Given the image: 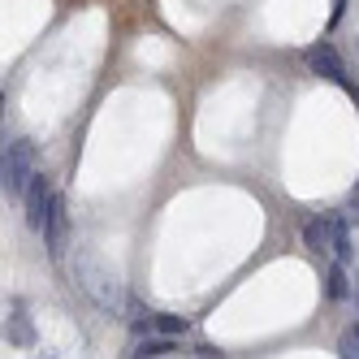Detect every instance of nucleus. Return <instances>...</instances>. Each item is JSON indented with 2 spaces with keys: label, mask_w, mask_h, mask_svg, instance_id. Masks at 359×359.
<instances>
[{
  "label": "nucleus",
  "mask_w": 359,
  "mask_h": 359,
  "mask_svg": "<svg viewBox=\"0 0 359 359\" xmlns=\"http://www.w3.org/2000/svg\"><path fill=\"white\" fill-rule=\"evenodd\" d=\"M74 286H79V290L100 307V312H117V307L126 303L117 273L104 269L100 260H91V255H79V260H74Z\"/></svg>",
  "instance_id": "f257e3e1"
},
{
  "label": "nucleus",
  "mask_w": 359,
  "mask_h": 359,
  "mask_svg": "<svg viewBox=\"0 0 359 359\" xmlns=\"http://www.w3.org/2000/svg\"><path fill=\"white\" fill-rule=\"evenodd\" d=\"M31 177H35V143L13 139L5 147V161H0V187H5V195H27Z\"/></svg>",
  "instance_id": "f03ea898"
},
{
  "label": "nucleus",
  "mask_w": 359,
  "mask_h": 359,
  "mask_svg": "<svg viewBox=\"0 0 359 359\" xmlns=\"http://www.w3.org/2000/svg\"><path fill=\"white\" fill-rule=\"evenodd\" d=\"M303 61H307V69H312V74H320V79H329V83L346 87L351 95H359V87L351 83V74H346V65H342V57H338V48H333L329 39L312 43V48L303 53Z\"/></svg>",
  "instance_id": "7ed1b4c3"
},
{
  "label": "nucleus",
  "mask_w": 359,
  "mask_h": 359,
  "mask_svg": "<svg viewBox=\"0 0 359 359\" xmlns=\"http://www.w3.org/2000/svg\"><path fill=\"white\" fill-rule=\"evenodd\" d=\"M53 199H57L53 177H48V173H35L31 187H27V195H22V203H27V225L39 229V234H43V225H48V212H53Z\"/></svg>",
  "instance_id": "20e7f679"
},
{
  "label": "nucleus",
  "mask_w": 359,
  "mask_h": 359,
  "mask_svg": "<svg viewBox=\"0 0 359 359\" xmlns=\"http://www.w3.org/2000/svg\"><path fill=\"white\" fill-rule=\"evenodd\" d=\"M65 238H69V212H65V195L57 191L53 212H48V225H43V247H48L53 260H61V255H65Z\"/></svg>",
  "instance_id": "39448f33"
},
{
  "label": "nucleus",
  "mask_w": 359,
  "mask_h": 359,
  "mask_svg": "<svg viewBox=\"0 0 359 359\" xmlns=\"http://www.w3.org/2000/svg\"><path fill=\"white\" fill-rule=\"evenodd\" d=\"M333 229H338V217H312V221L303 225V247H307V251L333 247Z\"/></svg>",
  "instance_id": "423d86ee"
},
{
  "label": "nucleus",
  "mask_w": 359,
  "mask_h": 359,
  "mask_svg": "<svg viewBox=\"0 0 359 359\" xmlns=\"http://www.w3.org/2000/svg\"><path fill=\"white\" fill-rule=\"evenodd\" d=\"M325 281H329V286H325V290H329V299H338V303H342V299H351V286H355V281L346 277V264H342V260H333V269H329V277H325Z\"/></svg>",
  "instance_id": "0eeeda50"
},
{
  "label": "nucleus",
  "mask_w": 359,
  "mask_h": 359,
  "mask_svg": "<svg viewBox=\"0 0 359 359\" xmlns=\"http://www.w3.org/2000/svg\"><path fill=\"white\" fill-rule=\"evenodd\" d=\"M173 351H177V342L169 338V333H161V338H143V342L135 346L139 359H156V355H173Z\"/></svg>",
  "instance_id": "6e6552de"
},
{
  "label": "nucleus",
  "mask_w": 359,
  "mask_h": 359,
  "mask_svg": "<svg viewBox=\"0 0 359 359\" xmlns=\"http://www.w3.org/2000/svg\"><path fill=\"white\" fill-rule=\"evenodd\" d=\"M351 255H355V247H351V225L338 217V229H333V260L351 264Z\"/></svg>",
  "instance_id": "1a4fd4ad"
},
{
  "label": "nucleus",
  "mask_w": 359,
  "mask_h": 359,
  "mask_svg": "<svg viewBox=\"0 0 359 359\" xmlns=\"http://www.w3.org/2000/svg\"><path fill=\"white\" fill-rule=\"evenodd\" d=\"M5 338H9V342H22V346L35 342V333H31V325H27V316H22V312H13V316L5 320Z\"/></svg>",
  "instance_id": "9d476101"
},
{
  "label": "nucleus",
  "mask_w": 359,
  "mask_h": 359,
  "mask_svg": "<svg viewBox=\"0 0 359 359\" xmlns=\"http://www.w3.org/2000/svg\"><path fill=\"white\" fill-rule=\"evenodd\" d=\"M151 329H156V333H169V338H182V333H187V320H182V316H151Z\"/></svg>",
  "instance_id": "9b49d317"
},
{
  "label": "nucleus",
  "mask_w": 359,
  "mask_h": 359,
  "mask_svg": "<svg viewBox=\"0 0 359 359\" xmlns=\"http://www.w3.org/2000/svg\"><path fill=\"white\" fill-rule=\"evenodd\" d=\"M338 355H342V359H359V325H351V329L342 333V342H338Z\"/></svg>",
  "instance_id": "f8f14e48"
},
{
  "label": "nucleus",
  "mask_w": 359,
  "mask_h": 359,
  "mask_svg": "<svg viewBox=\"0 0 359 359\" xmlns=\"http://www.w3.org/2000/svg\"><path fill=\"white\" fill-rule=\"evenodd\" d=\"M342 9H346V0H333V22L342 18Z\"/></svg>",
  "instance_id": "ddd939ff"
},
{
  "label": "nucleus",
  "mask_w": 359,
  "mask_h": 359,
  "mask_svg": "<svg viewBox=\"0 0 359 359\" xmlns=\"http://www.w3.org/2000/svg\"><path fill=\"white\" fill-rule=\"evenodd\" d=\"M351 299H355V312H359V277H355V286H351Z\"/></svg>",
  "instance_id": "4468645a"
}]
</instances>
